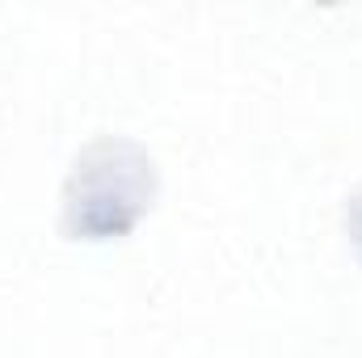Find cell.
<instances>
[{
	"mask_svg": "<svg viewBox=\"0 0 362 358\" xmlns=\"http://www.w3.org/2000/svg\"><path fill=\"white\" fill-rule=\"evenodd\" d=\"M156 198V161L122 135H101L72 161L64 181V232L72 241L127 236Z\"/></svg>",
	"mask_w": 362,
	"mask_h": 358,
	"instance_id": "obj_1",
	"label": "cell"
},
{
	"mask_svg": "<svg viewBox=\"0 0 362 358\" xmlns=\"http://www.w3.org/2000/svg\"><path fill=\"white\" fill-rule=\"evenodd\" d=\"M346 232H350V245H354V253H358V262H362V185L346 202Z\"/></svg>",
	"mask_w": 362,
	"mask_h": 358,
	"instance_id": "obj_2",
	"label": "cell"
}]
</instances>
